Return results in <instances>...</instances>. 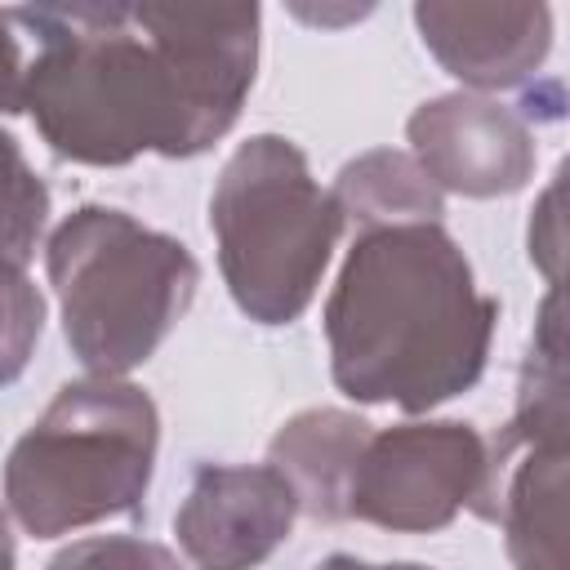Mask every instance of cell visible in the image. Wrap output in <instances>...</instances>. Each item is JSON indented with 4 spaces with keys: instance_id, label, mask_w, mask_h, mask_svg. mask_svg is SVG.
I'll use <instances>...</instances> for the list:
<instances>
[{
    "instance_id": "cell-1",
    "label": "cell",
    "mask_w": 570,
    "mask_h": 570,
    "mask_svg": "<svg viewBox=\"0 0 570 570\" xmlns=\"http://www.w3.org/2000/svg\"><path fill=\"white\" fill-rule=\"evenodd\" d=\"M9 18L40 40L22 107L58 156L85 165L196 156L232 129L254 85V4H40Z\"/></svg>"
},
{
    "instance_id": "cell-2",
    "label": "cell",
    "mask_w": 570,
    "mask_h": 570,
    "mask_svg": "<svg viewBox=\"0 0 570 570\" xmlns=\"http://www.w3.org/2000/svg\"><path fill=\"white\" fill-rule=\"evenodd\" d=\"M499 303L436 223L365 227L325 303L334 383L356 401L428 410L485 370Z\"/></svg>"
},
{
    "instance_id": "cell-3",
    "label": "cell",
    "mask_w": 570,
    "mask_h": 570,
    "mask_svg": "<svg viewBox=\"0 0 570 570\" xmlns=\"http://www.w3.org/2000/svg\"><path fill=\"white\" fill-rule=\"evenodd\" d=\"M156 459V405L120 379L67 383L4 463L13 517L53 539L142 503Z\"/></svg>"
},
{
    "instance_id": "cell-4",
    "label": "cell",
    "mask_w": 570,
    "mask_h": 570,
    "mask_svg": "<svg viewBox=\"0 0 570 570\" xmlns=\"http://www.w3.org/2000/svg\"><path fill=\"white\" fill-rule=\"evenodd\" d=\"M45 254L67 343L98 379L142 365L187 312L200 276L187 245L102 205L62 218Z\"/></svg>"
},
{
    "instance_id": "cell-5",
    "label": "cell",
    "mask_w": 570,
    "mask_h": 570,
    "mask_svg": "<svg viewBox=\"0 0 570 570\" xmlns=\"http://www.w3.org/2000/svg\"><path fill=\"white\" fill-rule=\"evenodd\" d=\"M209 227L240 312L263 325H285L312 303L343 209L321 191L289 138L258 134L223 165L209 196Z\"/></svg>"
},
{
    "instance_id": "cell-6",
    "label": "cell",
    "mask_w": 570,
    "mask_h": 570,
    "mask_svg": "<svg viewBox=\"0 0 570 570\" xmlns=\"http://www.w3.org/2000/svg\"><path fill=\"white\" fill-rule=\"evenodd\" d=\"M494 494V459L468 423H405L370 432L343 494V517L383 530H441L459 508Z\"/></svg>"
},
{
    "instance_id": "cell-7",
    "label": "cell",
    "mask_w": 570,
    "mask_h": 570,
    "mask_svg": "<svg viewBox=\"0 0 570 570\" xmlns=\"http://www.w3.org/2000/svg\"><path fill=\"white\" fill-rule=\"evenodd\" d=\"M298 494L272 468H200L174 517L178 543L200 570H254L294 525Z\"/></svg>"
},
{
    "instance_id": "cell-8",
    "label": "cell",
    "mask_w": 570,
    "mask_h": 570,
    "mask_svg": "<svg viewBox=\"0 0 570 570\" xmlns=\"http://www.w3.org/2000/svg\"><path fill=\"white\" fill-rule=\"evenodd\" d=\"M414 165L441 191L463 196H503L517 191L534 169V142L517 111L490 98L450 94L423 102L410 116Z\"/></svg>"
},
{
    "instance_id": "cell-9",
    "label": "cell",
    "mask_w": 570,
    "mask_h": 570,
    "mask_svg": "<svg viewBox=\"0 0 570 570\" xmlns=\"http://www.w3.org/2000/svg\"><path fill=\"white\" fill-rule=\"evenodd\" d=\"M423 45L468 85L499 89L525 80L552 36L543 4H419Z\"/></svg>"
},
{
    "instance_id": "cell-10",
    "label": "cell",
    "mask_w": 570,
    "mask_h": 570,
    "mask_svg": "<svg viewBox=\"0 0 570 570\" xmlns=\"http://www.w3.org/2000/svg\"><path fill=\"white\" fill-rule=\"evenodd\" d=\"M370 436V423L343 410H307L289 419L272 441V468L294 485L298 508L321 521L343 517L352 463Z\"/></svg>"
},
{
    "instance_id": "cell-11",
    "label": "cell",
    "mask_w": 570,
    "mask_h": 570,
    "mask_svg": "<svg viewBox=\"0 0 570 570\" xmlns=\"http://www.w3.org/2000/svg\"><path fill=\"white\" fill-rule=\"evenodd\" d=\"M561 499H566V441H530V454L517 468L503 503H494V517L503 512L508 552L517 570H566Z\"/></svg>"
},
{
    "instance_id": "cell-12",
    "label": "cell",
    "mask_w": 570,
    "mask_h": 570,
    "mask_svg": "<svg viewBox=\"0 0 570 570\" xmlns=\"http://www.w3.org/2000/svg\"><path fill=\"white\" fill-rule=\"evenodd\" d=\"M343 214H352L361 227H387V223H436L441 218V191L428 183V174L401 156V151H370L352 160L338 174V187L330 191Z\"/></svg>"
},
{
    "instance_id": "cell-13",
    "label": "cell",
    "mask_w": 570,
    "mask_h": 570,
    "mask_svg": "<svg viewBox=\"0 0 570 570\" xmlns=\"http://www.w3.org/2000/svg\"><path fill=\"white\" fill-rule=\"evenodd\" d=\"M49 191L22 160L18 142L0 134V263L22 267L36 254V240L45 232Z\"/></svg>"
},
{
    "instance_id": "cell-14",
    "label": "cell",
    "mask_w": 570,
    "mask_h": 570,
    "mask_svg": "<svg viewBox=\"0 0 570 570\" xmlns=\"http://www.w3.org/2000/svg\"><path fill=\"white\" fill-rule=\"evenodd\" d=\"M40 325H45L40 289L22 276V267L0 263V383H13L27 370Z\"/></svg>"
},
{
    "instance_id": "cell-15",
    "label": "cell",
    "mask_w": 570,
    "mask_h": 570,
    "mask_svg": "<svg viewBox=\"0 0 570 570\" xmlns=\"http://www.w3.org/2000/svg\"><path fill=\"white\" fill-rule=\"evenodd\" d=\"M49 570H183V566L147 539L111 534V539H80L62 548L49 561Z\"/></svg>"
},
{
    "instance_id": "cell-16",
    "label": "cell",
    "mask_w": 570,
    "mask_h": 570,
    "mask_svg": "<svg viewBox=\"0 0 570 570\" xmlns=\"http://www.w3.org/2000/svg\"><path fill=\"white\" fill-rule=\"evenodd\" d=\"M22 107V67H18V45L9 36V13H0V111Z\"/></svg>"
},
{
    "instance_id": "cell-17",
    "label": "cell",
    "mask_w": 570,
    "mask_h": 570,
    "mask_svg": "<svg viewBox=\"0 0 570 570\" xmlns=\"http://www.w3.org/2000/svg\"><path fill=\"white\" fill-rule=\"evenodd\" d=\"M316 570H423V566H365V561H356V557H330V561L316 566Z\"/></svg>"
},
{
    "instance_id": "cell-18",
    "label": "cell",
    "mask_w": 570,
    "mask_h": 570,
    "mask_svg": "<svg viewBox=\"0 0 570 570\" xmlns=\"http://www.w3.org/2000/svg\"><path fill=\"white\" fill-rule=\"evenodd\" d=\"M0 570H13V539H9V521L0 512Z\"/></svg>"
}]
</instances>
